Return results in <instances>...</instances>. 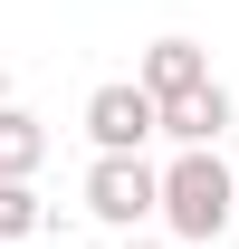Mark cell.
Returning a JSON list of instances; mask_svg holds the SVG:
<instances>
[{
	"mask_svg": "<svg viewBox=\"0 0 239 249\" xmlns=\"http://www.w3.org/2000/svg\"><path fill=\"white\" fill-rule=\"evenodd\" d=\"M38 163H48V124H38L29 106H10V115H0V182H29Z\"/></svg>",
	"mask_w": 239,
	"mask_h": 249,
	"instance_id": "cell-6",
	"label": "cell"
},
{
	"mask_svg": "<svg viewBox=\"0 0 239 249\" xmlns=\"http://www.w3.org/2000/svg\"><path fill=\"white\" fill-rule=\"evenodd\" d=\"M230 220H239V173L220 154H172L163 163V230H172V240L210 249Z\"/></svg>",
	"mask_w": 239,
	"mask_h": 249,
	"instance_id": "cell-1",
	"label": "cell"
},
{
	"mask_svg": "<svg viewBox=\"0 0 239 249\" xmlns=\"http://www.w3.org/2000/svg\"><path fill=\"white\" fill-rule=\"evenodd\" d=\"M153 134H163V106H153L134 77H115V87L86 96V144H96V154H144Z\"/></svg>",
	"mask_w": 239,
	"mask_h": 249,
	"instance_id": "cell-3",
	"label": "cell"
},
{
	"mask_svg": "<svg viewBox=\"0 0 239 249\" xmlns=\"http://www.w3.org/2000/svg\"><path fill=\"white\" fill-rule=\"evenodd\" d=\"M124 249H163V240H124Z\"/></svg>",
	"mask_w": 239,
	"mask_h": 249,
	"instance_id": "cell-9",
	"label": "cell"
},
{
	"mask_svg": "<svg viewBox=\"0 0 239 249\" xmlns=\"http://www.w3.org/2000/svg\"><path fill=\"white\" fill-rule=\"evenodd\" d=\"M230 87H220V77H210L201 96H182V106H163V134H172L182 154H210V144H220V134H230Z\"/></svg>",
	"mask_w": 239,
	"mask_h": 249,
	"instance_id": "cell-5",
	"label": "cell"
},
{
	"mask_svg": "<svg viewBox=\"0 0 239 249\" xmlns=\"http://www.w3.org/2000/svg\"><path fill=\"white\" fill-rule=\"evenodd\" d=\"M134 87H144L153 106H182V96H201V87H210L201 38H153V48H144V67H134Z\"/></svg>",
	"mask_w": 239,
	"mask_h": 249,
	"instance_id": "cell-4",
	"label": "cell"
},
{
	"mask_svg": "<svg viewBox=\"0 0 239 249\" xmlns=\"http://www.w3.org/2000/svg\"><path fill=\"white\" fill-rule=\"evenodd\" d=\"M0 115H10V67H0Z\"/></svg>",
	"mask_w": 239,
	"mask_h": 249,
	"instance_id": "cell-8",
	"label": "cell"
},
{
	"mask_svg": "<svg viewBox=\"0 0 239 249\" xmlns=\"http://www.w3.org/2000/svg\"><path fill=\"white\" fill-rule=\"evenodd\" d=\"M29 230H48V201H38L29 182H0V249L29 240Z\"/></svg>",
	"mask_w": 239,
	"mask_h": 249,
	"instance_id": "cell-7",
	"label": "cell"
},
{
	"mask_svg": "<svg viewBox=\"0 0 239 249\" xmlns=\"http://www.w3.org/2000/svg\"><path fill=\"white\" fill-rule=\"evenodd\" d=\"M86 211L134 240V230L163 211V173H153L144 154H96V163H86Z\"/></svg>",
	"mask_w": 239,
	"mask_h": 249,
	"instance_id": "cell-2",
	"label": "cell"
}]
</instances>
